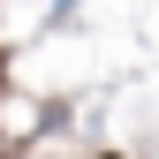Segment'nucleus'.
Here are the masks:
<instances>
[{
	"label": "nucleus",
	"instance_id": "nucleus-1",
	"mask_svg": "<svg viewBox=\"0 0 159 159\" xmlns=\"http://www.w3.org/2000/svg\"><path fill=\"white\" fill-rule=\"evenodd\" d=\"M106 159H114V152H106Z\"/></svg>",
	"mask_w": 159,
	"mask_h": 159
}]
</instances>
